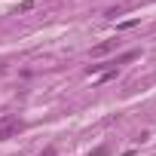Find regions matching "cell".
Segmentation results:
<instances>
[{"label": "cell", "mask_w": 156, "mask_h": 156, "mask_svg": "<svg viewBox=\"0 0 156 156\" xmlns=\"http://www.w3.org/2000/svg\"><path fill=\"white\" fill-rule=\"evenodd\" d=\"M22 129H25V122H22L19 116H0V141H6V138H16Z\"/></svg>", "instance_id": "1"}, {"label": "cell", "mask_w": 156, "mask_h": 156, "mask_svg": "<svg viewBox=\"0 0 156 156\" xmlns=\"http://www.w3.org/2000/svg\"><path fill=\"white\" fill-rule=\"evenodd\" d=\"M116 43H119V40H104V43H98V46L92 49V55H107L110 49H116Z\"/></svg>", "instance_id": "2"}, {"label": "cell", "mask_w": 156, "mask_h": 156, "mask_svg": "<svg viewBox=\"0 0 156 156\" xmlns=\"http://www.w3.org/2000/svg\"><path fill=\"white\" fill-rule=\"evenodd\" d=\"M138 55H141L138 49H135V52H126V55H119V58H116V64H126V61H132V58H138Z\"/></svg>", "instance_id": "3"}, {"label": "cell", "mask_w": 156, "mask_h": 156, "mask_svg": "<svg viewBox=\"0 0 156 156\" xmlns=\"http://www.w3.org/2000/svg\"><path fill=\"white\" fill-rule=\"evenodd\" d=\"M89 156H107V147H98V150H92Z\"/></svg>", "instance_id": "4"}, {"label": "cell", "mask_w": 156, "mask_h": 156, "mask_svg": "<svg viewBox=\"0 0 156 156\" xmlns=\"http://www.w3.org/2000/svg\"><path fill=\"white\" fill-rule=\"evenodd\" d=\"M40 156H55V147H46V150H43Z\"/></svg>", "instance_id": "5"}]
</instances>
